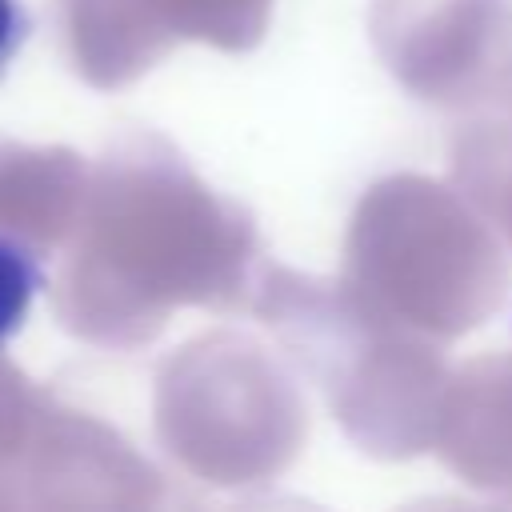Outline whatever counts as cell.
Segmentation results:
<instances>
[{"label":"cell","instance_id":"6da1fadb","mask_svg":"<svg viewBox=\"0 0 512 512\" xmlns=\"http://www.w3.org/2000/svg\"><path fill=\"white\" fill-rule=\"evenodd\" d=\"M40 288H44V268L32 256V248L0 232V348L24 328Z\"/></svg>","mask_w":512,"mask_h":512},{"label":"cell","instance_id":"7a4b0ae2","mask_svg":"<svg viewBox=\"0 0 512 512\" xmlns=\"http://www.w3.org/2000/svg\"><path fill=\"white\" fill-rule=\"evenodd\" d=\"M28 32H32V16L24 0H0V80L8 76L12 60L28 44Z\"/></svg>","mask_w":512,"mask_h":512}]
</instances>
